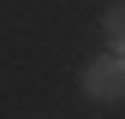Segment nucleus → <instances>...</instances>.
Instances as JSON below:
<instances>
[{"mask_svg":"<svg viewBox=\"0 0 125 119\" xmlns=\"http://www.w3.org/2000/svg\"><path fill=\"white\" fill-rule=\"evenodd\" d=\"M101 36H107V48L125 60V0H113V6L101 12Z\"/></svg>","mask_w":125,"mask_h":119,"instance_id":"obj_2","label":"nucleus"},{"mask_svg":"<svg viewBox=\"0 0 125 119\" xmlns=\"http://www.w3.org/2000/svg\"><path fill=\"white\" fill-rule=\"evenodd\" d=\"M77 83H83V95H89V101H101V107H107V101H119V95H125V60L107 48L101 60H89V66H83V78H77Z\"/></svg>","mask_w":125,"mask_h":119,"instance_id":"obj_1","label":"nucleus"}]
</instances>
